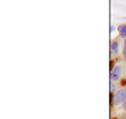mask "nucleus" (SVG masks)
I'll use <instances>...</instances> for the list:
<instances>
[{
  "instance_id": "7ed1b4c3",
  "label": "nucleus",
  "mask_w": 126,
  "mask_h": 119,
  "mask_svg": "<svg viewBox=\"0 0 126 119\" xmlns=\"http://www.w3.org/2000/svg\"><path fill=\"white\" fill-rule=\"evenodd\" d=\"M121 38H116V39L111 41V48H109V55H111V60H116L119 56V51H121Z\"/></svg>"
},
{
  "instance_id": "423d86ee",
  "label": "nucleus",
  "mask_w": 126,
  "mask_h": 119,
  "mask_svg": "<svg viewBox=\"0 0 126 119\" xmlns=\"http://www.w3.org/2000/svg\"><path fill=\"white\" fill-rule=\"evenodd\" d=\"M111 119H121V118H111Z\"/></svg>"
},
{
  "instance_id": "f257e3e1",
  "label": "nucleus",
  "mask_w": 126,
  "mask_h": 119,
  "mask_svg": "<svg viewBox=\"0 0 126 119\" xmlns=\"http://www.w3.org/2000/svg\"><path fill=\"white\" fill-rule=\"evenodd\" d=\"M125 61L121 63L119 60H111V70H109V83H119L123 82V73H125Z\"/></svg>"
},
{
  "instance_id": "f03ea898",
  "label": "nucleus",
  "mask_w": 126,
  "mask_h": 119,
  "mask_svg": "<svg viewBox=\"0 0 126 119\" xmlns=\"http://www.w3.org/2000/svg\"><path fill=\"white\" fill-rule=\"evenodd\" d=\"M126 102V85H121L114 94H111V111H114V107H121Z\"/></svg>"
},
{
  "instance_id": "39448f33",
  "label": "nucleus",
  "mask_w": 126,
  "mask_h": 119,
  "mask_svg": "<svg viewBox=\"0 0 126 119\" xmlns=\"http://www.w3.org/2000/svg\"><path fill=\"white\" fill-rule=\"evenodd\" d=\"M123 61L126 63V44H123Z\"/></svg>"
},
{
  "instance_id": "0eeeda50",
  "label": "nucleus",
  "mask_w": 126,
  "mask_h": 119,
  "mask_svg": "<svg viewBox=\"0 0 126 119\" xmlns=\"http://www.w3.org/2000/svg\"><path fill=\"white\" fill-rule=\"evenodd\" d=\"M125 44H126V39H125Z\"/></svg>"
},
{
  "instance_id": "20e7f679",
  "label": "nucleus",
  "mask_w": 126,
  "mask_h": 119,
  "mask_svg": "<svg viewBox=\"0 0 126 119\" xmlns=\"http://www.w3.org/2000/svg\"><path fill=\"white\" fill-rule=\"evenodd\" d=\"M118 34H119V38H121V39H126V24L118 26Z\"/></svg>"
}]
</instances>
